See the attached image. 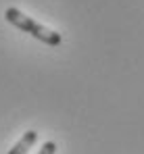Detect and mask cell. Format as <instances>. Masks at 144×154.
Segmentation results:
<instances>
[{
	"instance_id": "3957f363",
	"label": "cell",
	"mask_w": 144,
	"mask_h": 154,
	"mask_svg": "<svg viewBox=\"0 0 144 154\" xmlns=\"http://www.w3.org/2000/svg\"><path fill=\"white\" fill-rule=\"evenodd\" d=\"M54 152H56V144H54V142H46V144L40 148L38 154H54Z\"/></svg>"
},
{
	"instance_id": "7a4b0ae2",
	"label": "cell",
	"mask_w": 144,
	"mask_h": 154,
	"mask_svg": "<svg viewBox=\"0 0 144 154\" xmlns=\"http://www.w3.org/2000/svg\"><path fill=\"white\" fill-rule=\"evenodd\" d=\"M36 140H38V133H36V131H25L23 137H21V140L8 150V154H27V152H29V148H34Z\"/></svg>"
},
{
	"instance_id": "6da1fadb",
	"label": "cell",
	"mask_w": 144,
	"mask_h": 154,
	"mask_svg": "<svg viewBox=\"0 0 144 154\" xmlns=\"http://www.w3.org/2000/svg\"><path fill=\"white\" fill-rule=\"evenodd\" d=\"M4 17H6V21H8L11 25H15L17 29H21V31L29 33V35H34L36 40H40V42L46 44V46H61V42H63V38H61L59 31L40 25L38 21H34L31 17L23 15V13H21L19 8H15V6L6 8Z\"/></svg>"
}]
</instances>
